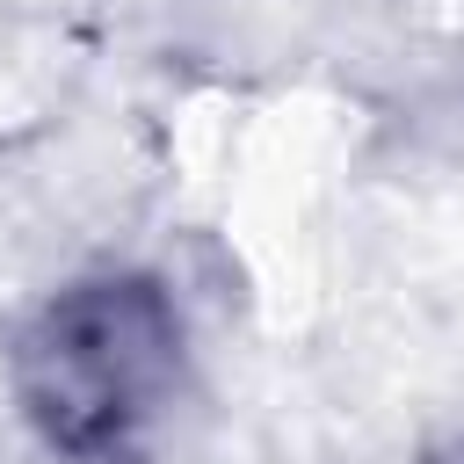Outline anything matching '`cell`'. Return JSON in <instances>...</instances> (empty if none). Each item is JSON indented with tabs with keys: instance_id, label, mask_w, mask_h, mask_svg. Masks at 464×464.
I'll return each mask as SVG.
<instances>
[{
	"instance_id": "cell-1",
	"label": "cell",
	"mask_w": 464,
	"mask_h": 464,
	"mask_svg": "<svg viewBox=\"0 0 464 464\" xmlns=\"http://www.w3.org/2000/svg\"><path fill=\"white\" fill-rule=\"evenodd\" d=\"M174 377V312L145 283H102L44 312L22 355L29 413L58 450L123 442Z\"/></svg>"
}]
</instances>
